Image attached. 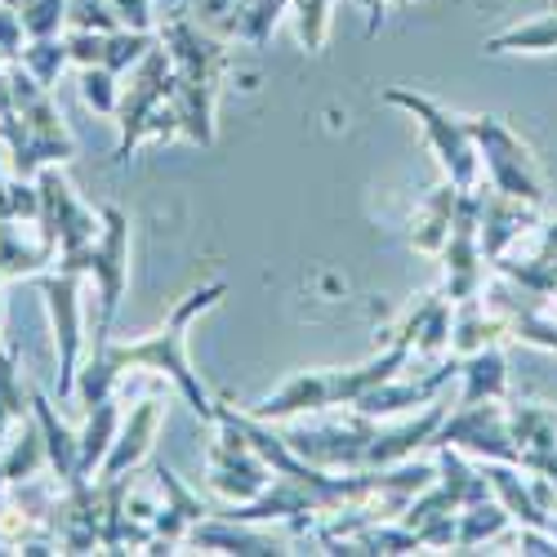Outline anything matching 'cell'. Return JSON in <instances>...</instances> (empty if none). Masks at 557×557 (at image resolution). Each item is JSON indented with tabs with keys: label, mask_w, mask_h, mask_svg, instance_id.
<instances>
[{
	"label": "cell",
	"mask_w": 557,
	"mask_h": 557,
	"mask_svg": "<svg viewBox=\"0 0 557 557\" xmlns=\"http://www.w3.org/2000/svg\"><path fill=\"white\" fill-rule=\"evenodd\" d=\"M116 433H121V406H116V397H108V401H99L95 410H89V424L81 433V469H76L81 482H89L103 469V459H108Z\"/></svg>",
	"instance_id": "4fadbf2b"
},
{
	"label": "cell",
	"mask_w": 557,
	"mask_h": 557,
	"mask_svg": "<svg viewBox=\"0 0 557 557\" xmlns=\"http://www.w3.org/2000/svg\"><path fill=\"white\" fill-rule=\"evenodd\" d=\"M486 50H491V54H508V50L544 54V50H557V14H553V18H535V23H518V27L491 36Z\"/></svg>",
	"instance_id": "d6986e66"
},
{
	"label": "cell",
	"mask_w": 557,
	"mask_h": 557,
	"mask_svg": "<svg viewBox=\"0 0 557 557\" xmlns=\"http://www.w3.org/2000/svg\"><path fill=\"white\" fill-rule=\"evenodd\" d=\"M384 103L406 108L414 121L424 125L429 144H433V152H437V161L446 165V174H450V183H455L459 193H473V188H478V165H482V157H478V138H473L469 121L446 116L433 99L410 95V89H384Z\"/></svg>",
	"instance_id": "8992f818"
},
{
	"label": "cell",
	"mask_w": 557,
	"mask_h": 557,
	"mask_svg": "<svg viewBox=\"0 0 557 557\" xmlns=\"http://www.w3.org/2000/svg\"><path fill=\"white\" fill-rule=\"evenodd\" d=\"M469 129H473L478 148H482L491 188L513 197V201L540 206L544 193H540V178H535V165H531V152L522 148V138H513L495 116H478V121H469Z\"/></svg>",
	"instance_id": "9c48e42d"
},
{
	"label": "cell",
	"mask_w": 557,
	"mask_h": 557,
	"mask_svg": "<svg viewBox=\"0 0 557 557\" xmlns=\"http://www.w3.org/2000/svg\"><path fill=\"white\" fill-rule=\"evenodd\" d=\"M414 339L397 331V339L370 357L366 366H352V370H304V375L286 380L272 397L255 401L250 414L255 420H290L299 410H331V406H357L370 388H380L384 380H397V370L406 366Z\"/></svg>",
	"instance_id": "7a4b0ae2"
},
{
	"label": "cell",
	"mask_w": 557,
	"mask_h": 557,
	"mask_svg": "<svg viewBox=\"0 0 557 557\" xmlns=\"http://www.w3.org/2000/svg\"><path fill=\"white\" fill-rule=\"evenodd\" d=\"M214 420H219V437L210 446V486L219 495H227L232 504H250L268 491L272 482V469H268V459L250 446V437L227 420V414L214 410Z\"/></svg>",
	"instance_id": "ba28073f"
},
{
	"label": "cell",
	"mask_w": 557,
	"mask_h": 557,
	"mask_svg": "<svg viewBox=\"0 0 557 557\" xmlns=\"http://www.w3.org/2000/svg\"><path fill=\"white\" fill-rule=\"evenodd\" d=\"M89 272V246L76 255H63L54 272H36V290L45 295L59 344V397H72L76 388V357H81V276Z\"/></svg>",
	"instance_id": "5b68a950"
},
{
	"label": "cell",
	"mask_w": 557,
	"mask_h": 557,
	"mask_svg": "<svg viewBox=\"0 0 557 557\" xmlns=\"http://www.w3.org/2000/svg\"><path fill=\"white\" fill-rule=\"evenodd\" d=\"M67 23L76 32H116V27H125L121 14L112 10V0H67Z\"/></svg>",
	"instance_id": "603a6c76"
},
{
	"label": "cell",
	"mask_w": 557,
	"mask_h": 557,
	"mask_svg": "<svg viewBox=\"0 0 557 557\" xmlns=\"http://www.w3.org/2000/svg\"><path fill=\"white\" fill-rule=\"evenodd\" d=\"M455 197L459 188H437L420 214H414V232H410V242L420 246V250H442L446 237H450V219H455Z\"/></svg>",
	"instance_id": "2e32d148"
},
{
	"label": "cell",
	"mask_w": 557,
	"mask_h": 557,
	"mask_svg": "<svg viewBox=\"0 0 557 557\" xmlns=\"http://www.w3.org/2000/svg\"><path fill=\"white\" fill-rule=\"evenodd\" d=\"M36 193H40V214H36V227H40V242L54 250V259L63 255H76L85 246L99 242L103 232V214L85 210L76 201V193L67 188V178L59 165H45L36 174Z\"/></svg>",
	"instance_id": "52a82bcc"
},
{
	"label": "cell",
	"mask_w": 557,
	"mask_h": 557,
	"mask_svg": "<svg viewBox=\"0 0 557 557\" xmlns=\"http://www.w3.org/2000/svg\"><path fill=\"white\" fill-rule=\"evenodd\" d=\"M161 45L174 63V103H178V125L193 144H214V95L227 72V50L193 23L170 18L161 27Z\"/></svg>",
	"instance_id": "3957f363"
},
{
	"label": "cell",
	"mask_w": 557,
	"mask_h": 557,
	"mask_svg": "<svg viewBox=\"0 0 557 557\" xmlns=\"http://www.w3.org/2000/svg\"><path fill=\"white\" fill-rule=\"evenodd\" d=\"M45 89H54V81H59V72L72 63V54H67V40H59V36H36L27 50H23V59H18Z\"/></svg>",
	"instance_id": "ffe728a7"
},
{
	"label": "cell",
	"mask_w": 557,
	"mask_h": 557,
	"mask_svg": "<svg viewBox=\"0 0 557 557\" xmlns=\"http://www.w3.org/2000/svg\"><path fill=\"white\" fill-rule=\"evenodd\" d=\"M23 18V32L36 40V36H59V27L67 23V0H32L27 10H18Z\"/></svg>",
	"instance_id": "cb8c5ba5"
},
{
	"label": "cell",
	"mask_w": 557,
	"mask_h": 557,
	"mask_svg": "<svg viewBox=\"0 0 557 557\" xmlns=\"http://www.w3.org/2000/svg\"><path fill=\"white\" fill-rule=\"evenodd\" d=\"M223 295H227V282L197 286V290L183 295V304L170 312V321H165L157 335L138 339V344H103V348H95V352L112 361L116 375H121V370H138V366L157 370V375H170V380L178 384V393L188 397V406L201 414V420H214V401H210V393L201 388L197 370L188 366V326L197 321V312L214 308Z\"/></svg>",
	"instance_id": "6da1fadb"
},
{
	"label": "cell",
	"mask_w": 557,
	"mask_h": 557,
	"mask_svg": "<svg viewBox=\"0 0 557 557\" xmlns=\"http://www.w3.org/2000/svg\"><path fill=\"white\" fill-rule=\"evenodd\" d=\"M99 214H103V232H99V242L89 246V276L99 282V339H95V348H103L112 335V317L121 308L125 276H129V219L116 206H103Z\"/></svg>",
	"instance_id": "30bf717a"
},
{
	"label": "cell",
	"mask_w": 557,
	"mask_h": 557,
	"mask_svg": "<svg viewBox=\"0 0 557 557\" xmlns=\"http://www.w3.org/2000/svg\"><path fill=\"white\" fill-rule=\"evenodd\" d=\"M486 482L504 495V504L513 508V518H518V522L540 527V531H548V527H553V522L544 518V504H535V499H531V491L522 486V478H518L513 469H508V463H486Z\"/></svg>",
	"instance_id": "e0dca14e"
},
{
	"label": "cell",
	"mask_w": 557,
	"mask_h": 557,
	"mask_svg": "<svg viewBox=\"0 0 557 557\" xmlns=\"http://www.w3.org/2000/svg\"><path fill=\"white\" fill-rule=\"evenodd\" d=\"M81 99L95 108V112H103V116H116V108H121V95H116V72H108L103 63H95V67H81Z\"/></svg>",
	"instance_id": "7402d4cb"
},
{
	"label": "cell",
	"mask_w": 557,
	"mask_h": 557,
	"mask_svg": "<svg viewBox=\"0 0 557 557\" xmlns=\"http://www.w3.org/2000/svg\"><path fill=\"white\" fill-rule=\"evenodd\" d=\"M45 263H54V250L45 242H27L18 219H0V272L5 276H36Z\"/></svg>",
	"instance_id": "9a60e30c"
},
{
	"label": "cell",
	"mask_w": 557,
	"mask_h": 557,
	"mask_svg": "<svg viewBox=\"0 0 557 557\" xmlns=\"http://www.w3.org/2000/svg\"><path fill=\"white\" fill-rule=\"evenodd\" d=\"M232 5H242V0H197V10H201V18H206V23H219Z\"/></svg>",
	"instance_id": "d4e9b609"
},
{
	"label": "cell",
	"mask_w": 557,
	"mask_h": 557,
	"mask_svg": "<svg viewBox=\"0 0 557 557\" xmlns=\"http://www.w3.org/2000/svg\"><path fill=\"white\" fill-rule=\"evenodd\" d=\"M499 527H504V508H499V504H491V499L469 504V513H463V522H459V531H455V544H459V548H478V544L491 540Z\"/></svg>",
	"instance_id": "44dd1931"
},
{
	"label": "cell",
	"mask_w": 557,
	"mask_h": 557,
	"mask_svg": "<svg viewBox=\"0 0 557 557\" xmlns=\"http://www.w3.org/2000/svg\"><path fill=\"white\" fill-rule=\"evenodd\" d=\"M32 414H36V424L45 433V455H50V469L59 473L63 486H76L81 482L76 478V469H81V437L59 420L45 393H32Z\"/></svg>",
	"instance_id": "7c38bea8"
},
{
	"label": "cell",
	"mask_w": 557,
	"mask_h": 557,
	"mask_svg": "<svg viewBox=\"0 0 557 557\" xmlns=\"http://www.w3.org/2000/svg\"><path fill=\"white\" fill-rule=\"evenodd\" d=\"M459 375H463V397L459 406H473V401H499L504 397V357L499 348H478L469 357H459Z\"/></svg>",
	"instance_id": "5bb4252c"
},
{
	"label": "cell",
	"mask_w": 557,
	"mask_h": 557,
	"mask_svg": "<svg viewBox=\"0 0 557 557\" xmlns=\"http://www.w3.org/2000/svg\"><path fill=\"white\" fill-rule=\"evenodd\" d=\"M157 424H161V401H138V410L129 414V420H121V433L103 459L99 478H121V473H134L138 463L148 459L152 450V437H157Z\"/></svg>",
	"instance_id": "8fae6325"
},
{
	"label": "cell",
	"mask_w": 557,
	"mask_h": 557,
	"mask_svg": "<svg viewBox=\"0 0 557 557\" xmlns=\"http://www.w3.org/2000/svg\"><path fill=\"white\" fill-rule=\"evenodd\" d=\"M121 116V144H116V165L129 161V152L144 144V138H174L178 125V103H174V63L165 45H152V50L134 63V81L129 95L116 108Z\"/></svg>",
	"instance_id": "277c9868"
},
{
	"label": "cell",
	"mask_w": 557,
	"mask_h": 557,
	"mask_svg": "<svg viewBox=\"0 0 557 557\" xmlns=\"http://www.w3.org/2000/svg\"><path fill=\"white\" fill-rule=\"evenodd\" d=\"M0 463H5L10 486H14V482L36 478V473H40V463H50V455H45V433H40V424L32 429V424L23 420V433L10 442V450L0 455Z\"/></svg>",
	"instance_id": "ac0fdd59"
}]
</instances>
